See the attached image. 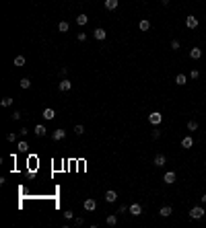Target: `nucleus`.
Wrapping results in <instances>:
<instances>
[{"mask_svg":"<svg viewBox=\"0 0 206 228\" xmlns=\"http://www.w3.org/2000/svg\"><path fill=\"white\" fill-rule=\"evenodd\" d=\"M194 146V140L190 138V136H185L184 140H181V148H192Z\"/></svg>","mask_w":206,"mask_h":228,"instance_id":"18","label":"nucleus"},{"mask_svg":"<svg viewBox=\"0 0 206 228\" xmlns=\"http://www.w3.org/2000/svg\"><path fill=\"white\" fill-rule=\"evenodd\" d=\"M138 27H140V31H149V29H151V21H146V19H142V21L138 23Z\"/></svg>","mask_w":206,"mask_h":228,"instance_id":"20","label":"nucleus"},{"mask_svg":"<svg viewBox=\"0 0 206 228\" xmlns=\"http://www.w3.org/2000/svg\"><path fill=\"white\" fill-rule=\"evenodd\" d=\"M6 140H8V142H17V134H14V131H13V134H8Z\"/></svg>","mask_w":206,"mask_h":228,"instance_id":"31","label":"nucleus"},{"mask_svg":"<svg viewBox=\"0 0 206 228\" xmlns=\"http://www.w3.org/2000/svg\"><path fill=\"white\" fill-rule=\"evenodd\" d=\"M76 23H78V27H85V25L89 23V17H87V14H78V17H76Z\"/></svg>","mask_w":206,"mask_h":228,"instance_id":"14","label":"nucleus"},{"mask_svg":"<svg viewBox=\"0 0 206 228\" xmlns=\"http://www.w3.org/2000/svg\"><path fill=\"white\" fill-rule=\"evenodd\" d=\"M149 121H151L153 125H159V124H161V121H163V115H161L159 111H153L151 115H149Z\"/></svg>","mask_w":206,"mask_h":228,"instance_id":"2","label":"nucleus"},{"mask_svg":"<svg viewBox=\"0 0 206 228\" xmlns=\"http://www.w3.org/2000/svg\"><path fill=\"white\" fill-rule=\"evenodd\" d=\"M19 134H21V136H23V138H25V136H27V134H29V130H27V127H21V130H19Z\"/></svg>","mask_w":206,"mask_h":228,"instance_id":"34","label":"nucleus"},{"mask_svg":"<svg viewBox=\"0 0 206 228\" xmlns=\"http://www.w3.org/2000/svg\"><path fill=\"white\" fill-rule=\"evenodd\" d=\"M165 162H167V158H165L163 154H157V156H155V166H165Z\"/></svg>","mask_w":206,"mask_h":228,"instance_id":"15","label":"nucleus"},{"mask_svg":"<svg viewBox=\"0 0 206 228\" xmlns=\"http://www.w3.org/2000/svg\"><path fill=\"white\" fill-rule=\"evenodd\" d=\"M64 218H66V220H70V218H74V214H72L70 210H66V212H64Z\"/></svg>","mask_w":206,"mask_h":228,"instance_id":"32","label":"nucleus"},{"mask_svg":"<svg viewBox=\"0 0 206 228\" xmlns=\"http://www.w3.org/2000/svg\"><path fill=\"white\" fill-rule=\"evenodd\" d=\"M78 41H87V33H78Z\"/></svg>","mask_w":206,"mask_h":228,"instance_id":"35","label":"nucleus"},{"mask_svg":"<svg viewBox=\"0 0 206 228\" xmlns=\"http://www.w3.org/2000/svg\"><path fill=\"white\" fill-rule=\"evenodd\" d=\"M202 203H204V206H206V193L202 195Z\"/></svg>","mask_w":206,"mask_h":228,"instance_id":"38","label":"nucleus"},{"mask_svg":"<svg viewBox=\"0 0 206 228\" xmlns=\"http://www.w3.org/2000/svg\"><path fill=\"white\" fill-rule=\"evenodd\" d=\"M175 82H177V86H184V84L188 82V76H185V74H177V76H175Z\"/></svg>","mask_w":206,"mask_h":228,"instance_id":"19","label":"nucleus"},{"mask_svg":"<svg viewBox=\"0 0 206 228\" xmlns=\"http://www.w3.org/2000/svg\"><path fill=\"white\" fill-rule=\"evenodd\" d=\"M74 134H76V136H82V134H85V125L76 124V125H74Z\"/></svg>","mask_w":206,"mask_h":228,"instance_id":"24","label":"nucleus"},{"mask_svg":"<svg viewBox=\"0 0 206 228\" xmlns=\"http://www.w3.org/2000/svg\"><path fill=\"white\" fill-rule=\"evenodd\" d=\"M175 179H177V175L173 173V171H167V173H165V177H163V181L167 183V185H171V183H175Z\"/></svg>","mask_w":206,"mask_h":228,"instance_id":"5","label":"nucleus"},{"mask_svg":"<svg viewBox=\"0 0 206 228\" xmlns=\"http://www.w3.org/2000/svg\"><path fill=\"white\" fill-rule=\"evenodd\" d=\"M117 4H120L117 0H105V8H107V10H116Z\"/></svg>","mask_w":206,"mask_h":228,"instance_id":"16","label":"nucleus"},{"mask_svg":"<svg viewBox=\"0 0 206 228\" xmlns=\"http://www.w3.org/2000/svg\"><path fill=\"white\" fill-rule=\"evenodd\" d=\"M0 105H2V107H10V105H13V99H10V97H4L2 101H0Z\"/></svg>","mask_w":206,"mask_h":228,"instance_id":"26","label":"nucleus"},{"mask_svg":"<svg viewBox=\"0 0 206 228\" xmlns=\"http://www.w3.org/2000/svg\"><path fill=\"white\" fill-rule=\"evenodd\" d=\"M105 222H107L109 226H116V224H117V216H113V214L107 216V220H105Z\"/></svg>","mask_w":206,"mask_h":228,"instance_id":"25","label":"nucleus"},{"mask_svg":"<svg viewBox=\"0 0 206 228\" xmlns=\"http://www.w3.org/2000/svg\"><path fill=\"white\" fill-rule=\"evenodd\" d=\"M46 131H48V130H46V127H43V125H35V134H37V136H39V138H41V136H46Z\"/></svg>","mask_w":206,"mask_h":228,"instance_id":"21","label":"nucleus"},{"mask_svg":"<svg viewBox=\"0 0 206 228\" xmlns=\"http://www.w3.org/2000/svg\"><path fill=\"white\" fill-rule=\"evenodd\" d=\"M13 119H21V111H14V113H13Z\"/></svg>","mask_w":206,"mask_h":228,"instance_id":"37","label":"nucleus"},{"mask_svg":"<svg viewBox=\"0 0 206 228\" xmlns=\"http://www.w3.org/2000/svg\"><path fill=\"white\" fill-rule=\"evenodd\" d=\"M17 148H19L21 152H27V150H29V146H27V142H25V140H23V142H19V146H17Z\"/></svg>","mask_w":206,"mask_h":228,"instance_id":"28","label":"nucleus"},{"mask_svg":"<svg viewBox=\"0 0 206 228\" xmlns=\"http://www.w3.org/2000/svg\"><path fill=\"white\" fill-rule=\"evenodd\" d=\"M190 58H192V60H200V58H202V49H200V48L190 49Z\"/></svg>","mask_w":206,"mask_h":228,"instance_id":"11","label":"nucleus"},{"mask_svg":"<svg viewBox=\"0 0 206 228\" xmlns=\"http://www.w3.org/2000/svg\"><path fill=\"white\" fill-rule=\"evenodd\" d=\"M105 201H107V203H113V201H117V193L113 191V189L105 191Z\"/></svg>","mask_w":206,"mask_h":228,"instance_id":"7","label":"nucleus"},{"mask_svg":"<svg viewBox=\"0 0 206 228\" xmlns=\"http://www.w3.org/2000/svg\"><path fill=\"white\" fill-rule=\"evenodd\" d=\"M171 206H163L161 210H159V214H161V218H167V216H171Z\"/></svg>","mask_w":206,"mask_h":228,"instance_id":"12","label":"nucleus"},{"mask_svg":"<svg viewBox=\"0 0 206 228\" xmlns=\"http://www.w3.org/2000/svg\"><path fill=\"white\" fill-rule=\"evenodd\" d=\"M68 29H70L68 21H60V23H58V31H60V33H66Z\"/></svg>","mask_w":206,"mask_h":228,"instance_id":"17","label":"nucleus"},{"mask_svg":"<svg viewBox=\"0 0 206 228\" xmlns=\"http://www.w3.org/2000/svg\"><path fill=\"white\" fill-rule=\"evenodd\" d=\"M66 72H68V70H66V68H64V66H62V68H60V76H62V78L66 76Z\"/></svg>","mask_w":206,"mask_h":228,"instance_id":"36","label":"nucleus"},{"mask_svg":"<svg viewBox=\"0 0 206 228\" xmlns=\"http://www.w3.org/2000/svg\"><path fill=\"white\" fill-rule=\"evenodd\" d=\"M93 35H95V39H99V41H103V39L107 37V33H105V29H101V27H97L95 31H93Z\"/></svg>","mask_w":206,"mask_h":228,"instance_id":"8","label":"nucleus"},{"mask_svg":"<svg viewBox=\"0 0 206 228\" xmlns=\"http://www.w3.org/2000/svg\"><path fill=\"white\" fill-rule=\"evenodd\" d=\"M82 207H85V210H87V212H93V210H97V201L95 200H85V203H82Z\"/></svg>","mask_w":206,"mask_h":228,"instance_id":"4","label":"nucleus"},{"mask_svg":"<svg viewBox=\"0 0 206 228\" xmlns=\"http://www.w3.org/2000/svg\"><path fill=\"white\" fill-rule=\"evenodd\" d=\"M171 49H179V41H177V39H173V41H171Z\"/></svg>","mask_w":206,"mask_h":228,"instance_id":"33","label":"nucleus"},{"mask_svg":"<svg viewBox=\"0 0 206 228\" xmlns=\"http://www.w3.org/2000/svg\"><path fill=\"white\" fill-rule=\"evenodd\" d=\"M151 136H153V140H159V138H161V131H159V130H153Z\"/></svg>","mask_w":206,"mask_h":228,"instance_id":"30","label":"nucleus"},{"mask_svg":"<svg viewBox=\"0 0 206 228\" xmlns=\"http://www.w3.org/2000/svg\"><path fill=\"white\" fill-rule=\"evenodd\" d=\"M190 78H192V80H198V78H200V72H198V70H192V72H190Z\"/></svg>","mask_w":206,"mask_h":228,"instance_id":"29","label":"nucleus"},{"mask_svg":"<svg viewBox=\"0 0 206 228\" xmlns=\"http://www.w3.org/2000/svg\"><path fill=\"white\" fill-rule=\"evenodd\" d=\"M21 89H31V80L29 78H21Z\"/></svg>","mask_w":206,"mask_h":228,"instance_id":"23","label":"nucleus"},{"mask_svg":"<svg viewBox=\"0 0 206 228\" xmlns=\"http://www.w3.org/2000/svg\"><path fill=\"white\" fill-rule=\"evenodd\" d=\"M185 25H188V29H196L198 27V19H196V17H188V19H185Z\"/></svg>","mask_w":206,"mask_h":228,"instance_id":"9","label":"nucleus"},{"mask_svg":"<svg viewBox=\"0 0 206 228\" xmlns=\"http://www.w3.org/2000/svg\"><path fill=\"white\" fill-rule=\"evenodd\" d=\"M130 214L132 216H140V214H142V206H140V203H132V206H130Z\"/></svg>","mask_w":206,"mask_h":228,"instance_id":"10","label":"nucleus"},{"mask_svg":"<svg viewBox=\"0 0 206 228\" xmlns=\"http://www.w3.org/2000/svg\"><path fill=\"white\" fill-rule=\"evenodd\" d=\"M43 117L48 119V121H50V119H54V117H56V111L52 109V107H48V109H43Z\"/></svg>","mask_w":206,"mask_h":228,"instance_id":"13","label":"nucleus"},{"mask_svg":"<svg viewBox=\"0 0 206 228\" xmlns=\"http://www.w3.org/2000/svg\"><path fill=\"white\" fill-rule=\"evenodd\" d=\"M58 89H60L62 93H66V90H70V89H72V82H70L68 78H62V80H60V84H58Z\"/></svg>","mask_w":206,"mask_h":228,"instance_id":"3","label":"nucleus"},{"mask_svg":"<svg viewBox=\"0 0 206 228\" xmlns=\"http://www.w3.org/2000/svg\"><path fill=\"white\" fill-rule=\"evenodd\" d=\"M14 66H17V68L25 66V58H23V55H17V58H14Z\"/></svg>","mask_w":206,"mask_h":228,"instance_id":"22","label":"nucleus"},{"mask_svg":"<svg viewBox=\"0 0 206 228\" xmlns=\"http://www.w3.org/2000/svg\"><path fill=\"white\" fill-rule=\"evenodd\" d=\"M64 136H66V131L62 130V127H60V130H54V131H52V140H56V142L64 140Z\"/></svg>","mask_w":206,"mask_h":228,"instance_id":"6","label":"nucleus"},{"mask_svg":"<svg viewBox=\"0 0 206 228\" xmlns=\"http://www.w3.org/2000/svg\"><path fill=\"white\" fill-rule=\"evenodd\" d=\"M202 216H204V207H192V210H190V218H192V220H200V218H202Z\"/></svg>","mask_w":206,"mask_h":228,"instance_id":"1","label":"nucleus"},{"mask_svg":"<svg viewBox=\"0 0 206 228\" xmlns=\"http://www.w3.org/2000/svg\"><path fill=\"white\" fill-rule=\"evenodd\" d=\"M188 130L196 131V130H198V121H188Z\"/></svg>","mask_w":206,"mask_h":228,"instance_id":"27","label":"nucleus"}]
</instances>
